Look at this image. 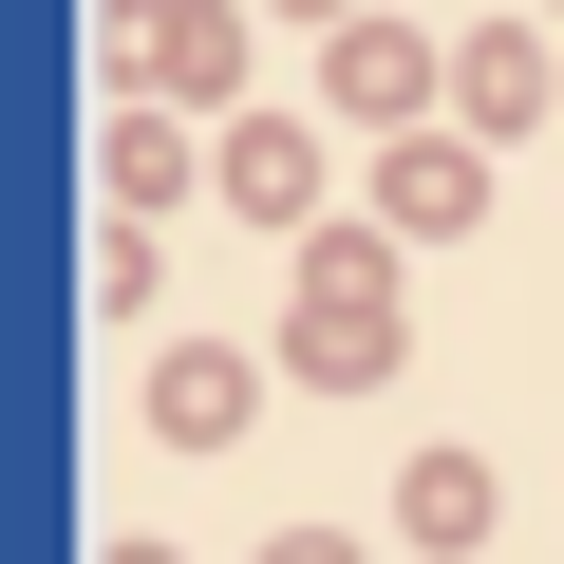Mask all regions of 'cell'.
I'll use <instances>...</instances> for the list:
<instances>
[{"instance_id":"6da1fadb","label":"cell","mask_w":564,"mask_h":564,"mask_svg":"<svg viewBox=\"0 0 564 564\" xmlns=\"http://www.w3.org/2000/svg\"><path fill=\"white\" fill-rule=\"evenodd\" d=\"M282 377H321V395H377V377H395V282H377V245H302Z\"/></svg>"},{"instance_id":"7a4b0ae2","label":"cell","mask_w":564,"mask_h":564,"mask_svg":"<svg viewBox=\"0 0 564 564\" xmlns=\"http://www.w3.org/2000/svg\"><path fill=\"white\" fill-rule=\"evenodd\" d=\"M489 508H508V489H489V452H414V545H452V564H470V545H489Z\"/></svg>"},{"instance_id":"3957f363","label":"cell","mask_w":564,"mask_h":564,"mask_svg":"<svg viewBox=\"0 0 564 564\" xmlns=\"http://www.w3.org/2000/svg\"><path fill=\"white\" fill-rule=\"evenodd\" d=\"M226 188H245L263 226H302V207H321V132H245V170H226Z\"/></svg>"},{"instance_id":"8992f818","label":"cell","mask_w":564,"mask_h":564,"mask_svg":"<svg viewBox=\"0 0 564 564\" xmlns=\"http://www.w3.org/2000/svg\"><path fill=\"white\" fill-rule=\"evenodd\" d=\"M263 564H377V545H358V527H282Z\"/></svg>"},{"instance_id":"277c9868","label":"cell","mask_w":564,"mask_h":564,"mask_svg":"<svg viewBox=\"0 0 564 564\" xmlns=\"http://www.w3.org/2000/svg\"><path fill=\"white\" fill-rule=\"evenodd\" d=\"M151 414H170V433H245V358H170Z\"/></svg>"},{"instance_id":"5b68a950","label":"cell","mask_w":564,"mask_h":564,"mask_svg":"<svg viewBox=\"0 0 564 564\" xmlns=\"http://www.w3.org/2000/svg\"><path fill=\"white\" fill-rule=\"evenodd\" d=\"M395 207H414V226H470V207H489V170H470V151H414V170H395Z\"/></svg>"},{"instance_id":"ba28073f","label":"cell","mask_w":564,"mask_h":564,"mask_svg":"<svg viewBox=\"0 0 564 564\" xmlns=\"http://www.w3.org/2000/svg\"><path fill=\"white\" fill-rule=\"evenodd\" d=\"M113 564H170V545H113Z\"/></svg>"},{"instance_id":"52a82bcc","label":"cell","mask_w":564,"mask_h":564,"mask_svg":"<svg viewBox=\"0 0 564 564\" xmlns=\"http://www.w3.org/2000/svg\"><path fill=\"white\" fill-rule=\"evenodd\" d=\"M282 20H339V0H282Z\"/></svg>"}]
</instances>
